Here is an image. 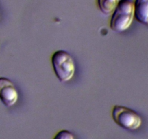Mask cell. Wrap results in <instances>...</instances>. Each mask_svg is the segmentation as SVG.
Wrapping results in <instances>:
<instances>
[{
  "label": "cell",
  "instance_id": "4",
  "mask_svg": "<svg viewBox=\"0 0 148 139\" xmlns=\"http://www.w3.org/2000/svg\"><path fill=\"white\" fill-rule=\"evenodd\" d=\"M18 93L14 83L7 78H0V100L6 107H10L16 104Z\"/></svg>",
  "mask_w": 148,
  "mask_h": 139
},
{
  "label": "cell",
  "instance_id": "3",
  "mask_svg": "<svg viewBox=\"0 0 148 139\" xmlns=\"http://www.w3.org/2000/svg\"><path fill=\"white\" fill-rule=\"evenodd\" d=\"M112 117L118 125L131 131L139 129L142 123V117L137 112L121 105L113 107Z\"/></svg>",
  "mask_w": 148,
  "mask_h": 139
},
{
  "label": "cell",
  "instance_id": "1",
  "mask_svg": "<svg viewBox=\"0 0 148 139\" xmlns=\"http://www.w3.org/2000/svg\"><path fill=\"white\" fill-rule=\"evenodd\" d=\"M134 18V4L132 0H120L112 14L110 27L113 31L121 33L126 31Z\"/></svg>",
  "mask_w": 148,
  "mask_h": 139
},
{
  "label": "cell",
  "instance_id": "6",
  "mask_svg": "<svg viewBox=\"0 0 148 139\" xmlns=\"http://www.w3.org/2000/svg\"><path fill=\"white\" fill-rule=\"evenodd\" d=\"M120 0H97L98 7L102 13L109 15L113 14Z\"/></svg>",
  "mask_w": 148,
  "mask_h": 139
},
{
  "label": "cell",
  "instance_id": "7",
  "mask_svg": "<svg viewBox=\"0 0 148 139\" xmlns=\"http://www.w3.org/2000/svg\"><path fill=\"white\" fill-rule=\"evenodd\" d=\"M53 139H74V136L69 130H62L58 132Z\"/></svg>",
  "mask_w": 148,
  "mask_h": 139
},
{
  "label": "cell",
  "instance_id": "2",
  "mask_svg": "<svg viewBox=\"0 0 148 139\" xmlns=\"http://www.w3.org/2000/svg\"><path fill=\"white\" fill-rule=\"evenodd\" d=\"M52 65L55 76L60 82H68L75 74V62L68 52L58 50L52 56Z\"/></svg>",
  "mask_w": 148,
  "mask_h": 139
},
{
  "label": "cell",
  "instance_id": "5",
  "mask_svg": "<svg viewBox=\"0 0 148 139\" xmlns=\"http://www.w3.org/2000/svg\"><path fill=\"white\" fill-rule=\"evenodd\" d=\"M134 18L144 25H148V0H135Z\"/></svg>",
  "mask_w": 148,
  "mask_h": 139
}]
</instances>
